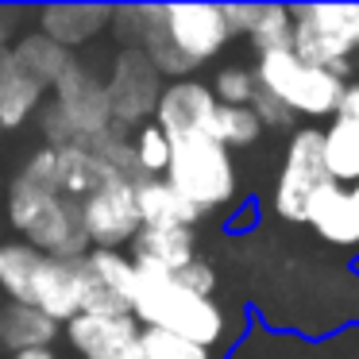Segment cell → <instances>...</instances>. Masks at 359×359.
Returning a JSON list of instances; mask_svg holds the SVG:
<instances>
[{"instance_id": "1", "label": "cell", "mask_w": 359, "mask_h": 359, "mask_svg": "<svg viewBox=\"0 0 359 359\" xmlns=\"http://www.w3.org/2000/svg\"><path fill=\"white\" fill-rule=\"evenodd\" d=\"M4 217L16 240L55 259H81L89 251L81 228V201L66 197L50 170V147H39L8 182Z\"/></svg>"}, {"instance_id": "2", "label": "cell", "mask_w": 359, "mask_h": 359, "mask_svg": "<svg viewBox=\"0 0 359 359\" xmlns=\"http://www.w3.org/2000/svg\"><path fill=\"white\" fill-rule=\"evenodd\" d=\"M132 317L140 320V328L174 332V336H182V340H194L209 351L228 328L224 309H220L212 297H201V294H194V290H186L174 274L140 271V266H135Z\"/></svg>"}, {"instance_id": "3", "label": "cell", "mask_w": 359, "mask_h": 359, "mask_svg": "<svg viewBox=\"0 0 359 359\" xmlns=\"http://www.w3.org/2000/svg\"><path fill=\"white\" fill-rule=\"evenodd\" d=\"M166 182L174 186V194L205 212L224 209L228 201L236 197V163L232 151H224L217 140L209 135H189V140H174L170 143V163H166Z\"/></svg>"}, {"instance_id": "4", "label": "cell", "mask_w": 359, "mask_h": 359, "mask_svg": "<svg viewBox=\"0 0 359 359\" xmlns=\"http://www.w3.org/2000/svg\"><path fill=\"white\" fill-rule=\"evenodd\" d=\"M251 74H255V86L263 89V93H271L274 101H282L294 116H309V120L336 116V104H340V97H344V86H348V81L336 78V74L297 62L294 50L259 55V62Z\"/></svg>"}, {"instance_id": "5", "label": "cell", "mask_w": 359, "mask_h": 359, "mask_svg": "<svg viewBox=\"0 0 359 359\" xmlns=\"http://www.w3.org/2000/svg\"><path fill=\"white\" fill-rule=\"evenodd\" d=\"M104 97H109L112 128L135 132L155 116V104L163 97V74L151 66V58L140 47H120L116 62L104 78Z\"/></svg>"}, {"instance_id": "6", "label": "cell", "mask_w": 359, "mask_h": 359, "mask_svg": "<svg viewBox=\"0 0 359 359\" xmlns=\"http://www.w3.org/2000/svg\"><path fill=\"white\" fill-rule=\"evenodd\" d=\"M81 228L89 251H124L140 236V209H135V178H109L81 201Z\"/></svg>"}, {"instance_id": "7", "label": "cell", "mask_w": 359, "mask_h": 359, "mask_svg": "<svg viewBox=\"0 0 359 359\" xmlns=\"http://www.w3.org/2000/svg\"><path fill=\"white\" fill-rule=\"evenodd\" d=\"M328 186L325 163H320V128H297L290 135L286 158H282L278 182H274V212L290 224H305V209Z\"/></svg>"}, {"instance_id": "8", "label": "cell", "mask_w": 359, "mask_h": 359, "mask_svg": "<svg viewBox=\"0 0 359 359\" xmlns=\"http://www.w3.org/2000/svg\"><path fill=\"white\" fill-rule=\"evenodd\" d=\"M50 104L66 116V124L74 128L78 143H89V140H97V135H104L112 128L104 81L97 78L86 62H78V58H70V66L62 70V78L55 81Z\"/></svg>"}, {"instance_id": "9", "label": "cell", "mask_w": 359, "mask_h": 359, "mask_svg": "<svg viewBox=\"0 0 359 359\" xmlns=\"http://www.w3.org/2000/svg\"><path fill=\"white\" fill-rule=\"evenodd\" d=\"M163 32L170 39L174 55L189 70L217 58L232 39L224 27V16H220V4H163Z\"/></svg>"}, {"instance_id": "10", "label": "cell", "mask_w": 359, "mask_h": 359, "mask_svg": "<svg viewBox=\"0 0 359 359\" xmlns=\"http://www.w3.org/2000/svg\"><path fill=\"white\" fill-rule=\"evenodd\" d=\"M62 336L78 359H143V328L132 313H78Z\"/></svg>"}, {"instance_id": "11", "label": "cell", "mask_w": 359, "mask_h": 359, "mask_svg": "<svg viewBox=\"0 0 359 359\" xmlns=\"http://www.w3.org/2000/svg\"><path fill=\"white\" fill-rule=\"evenodd\" d=\"M212 116H217V97L209 86L194 78H182L163 86V97L155 104L151 124L166 135V140H189V135H209L212 140Z\"/></svg>"}, {"instance_id": "12", "label": "cell", "mask_w": 359, "mask_h": 359, "mask_svg": "<svg viewBox=\"0 0 359 359\" xmlns=\"http://www.w3.org/2000/svg\"><path fill=\"white\" fill-rule=\"evenodd\" d=\"M32 305L39 313H47L55 325L74 320L86 309V266L81 259H55L39 255L32 278Z\"/></svg>"}, {"instance_id": "13", "label": "cell", "mask_w": 359, "mask_h": 359, "mask_svg": "<svg viewBox=\"0 0 359 359\" xmlns=\"http://www.w3.org/2000/svg\"><path fill=\"white\" fill-rule=\"evenodd\" d=\"M86 309L81 313H132L135 263L128 251H86Z\"/></svg>"}, {"instance_id": "14", "label": "cell", "mask_w": 359, "mask_h": 359, "mask_svg": "<svg viewBox=\"0 0 359 359\" xmlns=\"http://www.w3.org/2000/svg\"><path fill=\"white\" fill-rule=\"evenodd\" d=\"M35 20H39L35 32H43L62 50H74L93 43L97 35H104L112 8H104V4H47V8L35 12Z\"/></svg>"}, {"instance_id": "15", "label": "cell", "mask_w": 359, "mask_h": 359, "mask_svg": "<svg viewBox=\"0 0 359 359\" xmlns=\"http://www.w3.org/2000/svg\"><path fill=\"white\" fill-rule=\"evenodd\" d=\"M305 224L332 248H355L359 251V217L351 194L336 182H328L325 189H317V197L305 209Z\"/></svg>"}, {"instance_id": "16", "label": "cell", "mask_w": 359, "mask_h": 359, "mask_svg": "<svg viewBox=\"0 0 359 359\" xmlns=\"http://www.w3.org/2000/svg\"><path fill=\"white\" fill-rule=\"evenodd\" d=\"M197 259L194 228H140L132 240V263L140 271H158V274H178Z\"/></svg>"}, {"instance_id": "17", "label": "cell", "mask_w": 359, "mask_h": 359, "mask_svg": "<svg viewBox=\"0 0 359 359\" xmlns=\"http://www.w3.org/2000/svg\"><path fill=\"white\" fill-rule=\"evenodd\" d=\"M50 170H55V182L66 197L74 201H86L97 186H104L109 178H116L109 163L93 155L86 143H70V147H50ZM128 178V174H124Z\"/></svg>"}, {"instance_id": "18", "label": "cell", "mask_w": 359, "mask_h": 359, "mask_svg": "<svg viewBox=\"0 0 359 359\" xmlns=\"http://www.w3.org/2000/svg\"><path fill=\"white\" fill-rule=\"evenodd\" d=\"M62 325L39 313L35 305H16L4 302L0 305V351L4 355H20V351H35V348H55Z\"/></svg>"}, {"instance_id": "19", "label": "cell", "mask_w": 359, "mask_h": 359, "mask_svg": "<svg viewBox=\"0 0 359 359\" xmlns=\"http://www.w3.org/2000/svg\"><path fill=\"white\" fill-rule=\"evenodd\" d=\"M70 50H62L58 43H50L43 32H24L8 47V66L24 78H32L39 89H55V81L62 78V70L70 66Z\"/></svg>"}, {"instance_id": "20", "label": "cell", "mask_w": 359, "mask_h": 359, "mask_svg": "<svg viewBox=\"0 0 359 359\" xmlns=\"http://www.w3.org/2000/svg\"><path fill=\"white\" fill-rule=\"evenodd\" d=\"M135 209L143 228H194L201 212L189 209L166 178H135Z\"/></svg>"}, {"instance_id": "21", "label": "cell", "mask_w": 359, "mask_h": 359, "mask_svg": "<svg viewBox=\"0 0 359 359\" xmlns=\"http://www.w3.org/2000/svg\"><path fill=\"white\" fill-rule=\"evenodd\" d=\"M320 163H325L328 182L351 189L359 182V128L332 120L320 132Z\"/></svg>"}, {"instance_id": "22", "label": "cell", "mask_w": 359, "mask_h": 359, "mask_svg": "<svg viewBox=\"0 0 359 359\" xmlns=\"http://www.w3.org/2000/svg\"><path fill=\"white\" fill-rule=\"evenodd\" d=\"M43 101H47V89H39L32 78L16 74L4 62V74H0V132H16V128L32 124Z\"/></svg>"}, {"instance_id": "23", "label": "cell", "mask_w": 359, "mask_h": 359, "mask_svg": "<svg viewBox=\"0 0 359 359\" xmlns=\"http://www.w3.org/2000/svg\"><path fill=\"white\" fill-rule=\"evenodd\" d=\"M39 255L32 243L24 240H4L0 243V294L16 305H32V278L35 266H39Z\"/></svg>"}, {"instance_id": "24", "label": "cell", "mask_w": 359, "mask_h": 359, "mask_svg": "<svg viewBox=\"0 0 359 359\" xmlns=\"http://www.w3.org/2000/svg\"><path fill=\"white\" fill-rule=\"evenodd\" d=\"M128 151H132V170L135 178H163L166 163H170V140L158 132L155 124H143L128 135Z\"/></svg>"}, {"instance_id": "25", "label": "cell", "mask_w": 359, "mask_h": 359, "mask_svg": "<svg viewBox=\"0 0 359 359\" xmlns=\"http://www.w3.org/2000/svg\"><path fill=\"white\" fill-rule=\"evenodd\" d=\"M290 35H294V20H290V8L282 4H259L255 20H251V47L259 55H271V50H290Z\"/></svg>"}, {"instance_id": "26", "label": "cell", "mask_w": 359, "mask_h": 359, "mask_svg": "<svg viewBox=\"0 0 359 359\" xmlns=\"http://www.w3.org/2000/svg\"><path fill=\"white\" fill-rule=\"evenodd\" d=\"M259 135H263V124L255 120L251 109H228V104H217V116H212V140H217L224 151L251 147Z\"/></svg>"}, {"instance_id": "27", "label": "cell", "mask_w": 359, "mask_h": 359, "mask_svg": "<svg viewBox=\"0 0 359 359\" xmlns=\"http://www.w3.org/2000/svg\"><path fill=\"white\" fill-rule=\"evenodd\" d=\"M305 16L317 27H325L344 47H359V4H302Z\"/></svg>"}, {"instance_id": "28", "label": "cell", "mask_w": 359, "mask_h": 359, "mask_svg": "<svg viewBox=\"0 0 359 359\" xmlns=\"http://www.w3.org/2000/svg\"><path fill=\"white\" fill-rule=\"evenodd\" d=\"M140 348H143V359H212L209 348H201L194 340H182L174 332H158V328H143Z\"/></svg>"}, {"instance_id": "29", "label": "cell", "mask_w": 359, "mask_h": 359, "mask_svg": "<svg viewBox=\"0 0 359 359\" xmlns=\"http://www.w3.org/2000/svg\"><path fill=\"white\" fill-rule=\"evenodd\" d=\"M209 89H212V97H217V104H228V109H248L259 86H255V74H251V70H243V66H224Z\"/></svg>"}, {"instance_id": "30", "label": "cell", "mask_w": 359, "mask_h": 359, "mask_svg": "<svg viewBox=\"0 0 359 359\" xmlns=\"http://www.w3.org/2000/svg\"><path fill=\"white\" fill-rule=\"evenodd\" d=\"M112 35H116L124 47H140L143 35L151 27V4H128V8H112V20H109Z\"/></svg>"}, {"instance_id": "31", "label": "cell", "mask_w": 359, "mask_h": 359, "mask_svg": "<svg viewBox=\"0 0 359 359\" xmlns=\"http://www.w3.org/2000/svg\"><path fill=\"white\" fill-rule=\"evenodd\" d=\"M35 124H39L43 147H70V143H78L74 128L66 124V116H62V112H58L50 101H43V109L35 112Z\"/></svg>"}, {"instance_id": "32", "label": "cell", "mask_w": 359, "mask_h": 359, "mask_svg": "<svg viewBox=\"0 0 359 359\" xmlns=\"http://www.w3.org/2000/svg\"><path fill=\"white\" fill-rule=\"evenodd\" d=\"M248 109L255 112V120L263 128H286V124H294V112H290L282 101H274L271 93H263V89H255V97H251Z\"/></svg>"}, {"instance_id": "33", "label": "cell", "mask_w": 359, "mask_h": 359, "mask_svg": "<svg viewBox=\"0 0 359 359\" xmlns=\"http://www.w3.org/2000/svg\"><path fill=\"white\" fill-rule=\"evenodd\" d=\"M174 278L182 282L186 290H194V294H201V297H212V290H217V271H212L205 259H194L189 266H182Z\"/></svg>"}, {"instance_id": "34", "label": "cell", "mask_w": 359, "mask_h": 359, "mask_svg": "<svg viewBox=\"0 0 359 359\" xmlns=\"http://www.w3.org/2000/svg\"><path fill=\"white\" fill-rule=\"evenodd\" d=\"M259 4H220V16H224L228 35H248L251 32V20H255Z\"/></svg>"}, {"instance_id": "35", "label": "cell", "mask_w": 359, "mask_h": 359, "mask_svg": "<svg viewBox=\"0 0 359 359\" xmlns=\"http://www.w3.org/2000/svg\"><path fill=\"white\" fill-rule=\"evenodd\" d=\"M332 120H344V124H355L359 128V81L344 86V97H340V104H336V116Z\"/></svg>"}, {"instance_id": "36", "label": "cell", "mask_w": 359, "mask_h": 359, "mask_svg": "<svg viewBox=\"0 0 359 359\" xmlns=\"http://www.w3.org/2000/svg\"><path fill=\"white\" fill-rule=\"evenodd\" d=\"M20 24V12L0 8V74H4V62H8V47H12V32Z\"/></svg>"}, {"instance_id": "37", "label": "cell", "mask_w": 359, "mask_h": 359, "mask_svg": "<svg viewBox=\"0 0 359 359\" xmlns=\"http://www.w3.org/2000/svg\"><path fill=\"white\" fill-rule=\"evenodd\" d=\"M8 359H58L55 348H35V351H20V355H8Z\"/></svg>"}, {"instance_id": "38", "label": "cell", "mask_w": 359, "mask_h": 359, "mask_svg": "<svg viewBox=\"0 0 359 359\" xmlns=\"http://www.w3.org/2000/svg\"><path fill=\"white\" fill-rule=\"evenodd\" d=\"M348 194H351V205H355V217H359V182H355V186L348 189Z\"/></svg>"}]
</instances>
